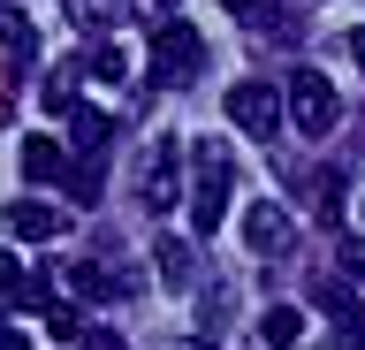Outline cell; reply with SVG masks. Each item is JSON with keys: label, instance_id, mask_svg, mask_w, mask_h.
Returning a JSON list of instances; mask_svg holds the SVG:
<instances>
[{"label": "cell", "instance_id": "obj_1", "mask_svg": "<svg viewBox=\"0 0 365 350\" xmlns=\"http://www.w3.org/2000/svg\"><path fill=\"white\" fill-rule=\"evenodd\" d=\"M221 115L244 130L251 145H267L282 122H289V92H274V84H259V76H244V84H228V99H221Z\"/></svg>", "mask_w": 365, "mask_h": 350}, {"label": "cell", "instance_id": "obj_2", "mask_svg": "<svg viewBox=\"0 0 365 350\" xmlns=\"http://www.w3.org/2000/svg\"><path fill=\"white\" fill-rule=\"evenodd\" d=\"M198 160V175H190V236H213L221 229V213H228V145H198L190 153Z\"/></svg>", "mask_w": 365, "mask_h": 350}, {"label": "cell", "instance_id": "obj_3", "mask_svg": "<svg viewBox=\"0 0 365 350\" xmlns=\"http://www.w3.org/2000/svg\"><path fill=\"white\" fill-rule=\"evenodd\" d=\"M198 69H205V38L190 24H160L153 31V84H160V92H175V84H190Z\"/></svg>", "mask_w": 365, "mask_h": 350}, {"label": "cell", "instance_id": "obj_4", "mask_svg": "<svg viewBox=\"0 0 365 350\" xmlns=\"http://www.w3.org/2000/svg\"><path fill=\"white\" fill-rule=\"evenodd\" d=\"M289 122L304 130V138H335L342 99H335V84H327L319 69H297V76H289Z\"/></svg>", "mask_w": 365, "mask_h": 350}, {"label": "cell", "instance_id": "obj_5", "mask_svg": "<svg viewBox=\"0 0 365 350\" xmlns=\"http://www.w3.org/2000/svg\"><path fill=\"white\" fill-rule=\"evenodd\" d=\"M175 160H182V145H175V138H153V145H145V168H137V198H145V213H168V206L182 198Z\"/></svg>", "mask_w": 365, "mask_h": 350}, {"label": "cell", "instance_id": "obj_6", "mask_svg": "<svg viewBox=\"0 0 365 350\" xmlns=\"http://www.w3.org/2000/svg\"><path fill=\"white\" fill-rule=\"evenodd\" d=\"M244 244L259 259H282V252H289V213L274 206V198H251V206H244Z\"/></svg>", "mask_w": 365, "mask_h": 350}, {"label": "cell", "instance_id": "obj_7", "mask_svg": "<svg viewBox=\"0 0 365 350\" xmlns=\"http://www.w3.org/2000/svg\"><path fill=\"white\" fill-rule=\"evenodd\" d=\"M319 312H335V320H342V335H335V343H327V350H365V297H350V289H342V282H327V289H319Z\"/></svg>", "mask_w": 365, "mask_h": 350}, {"label": "cell", "instance_id": "obj_8", "mask_svg": "<svg viewBox=\"0 0 365 350\" xmlns=\"http://www.w3.org/2000/svg\"><path fill=\"white\" fill-rule=\"evenodd\" d=\"M53 115H68V138L84 145V153H107V138H114V122H107V107H91V99H76L68 92Z\"/></svg>", "mask_w": 365, "mask_h": 350}, {"label": "cell", "instance_id": "obj_9", "mask_svg": "<svg viewBox=\"0 0 365 350\" xmlns=\"http://www.w3.org/2000/svg\"><path fill=\"white\" fill-rule=\"evenodd\" d=\"M8 312H38V289H31L16 252H0V320H8Z\"/></svg>", "mask_w": 365, "mask_h": 350}, {"label": "cell", "instance_id": "obj_10", "mask_svg": "<svg viewBox=\"0 0 365 350\" xmlns=\"http://www.w3.org/2000/svg\"><path fill=\"white\" fill-rule=\"evenodd\" d=\"M8 229H16V236H31V244H46V236L61 229V213H53V206H38V198H16V206H8Z\"/></svg>", "mask_w": 365, "mask_h": 350}, {"label": "cell", "instance_id": "obj_11", "mask_svg": "<svg viewBox=\"0 0 365 350\" xmlns=\"http://www.w3.org/2000/svg\"><path fill=\"white\" fill-rule=\"evenodd\" d=\"M61 183H68V198H76V206H99V198H107V168H99V153H84Z\"/></svg>", "mask_w": 365, "mask_h": 350}, {"label": "cell", "instance_id": "obj_12", "mask_svg": "<svg viewBox=\"0 0 365 350\" xmlns=\"http://www.w3.org/2000/svg\"><path fill=\"white\" fill-rule=\"evenodd\" d=\"M61 145H53V138H46V130H38V138H23V175H38V183H61Z\"/></svg>", "mask_w": 365, "mask_h": 350}, {"label": "cell", "instance_id": "obj_13", "mask_svg": "<svg viewBox=\"0 0 365 350\" xmlns=\"http://www.w3.org/2000/svg\"><path fill=\"white\" fill-rule=\"evenodd\" d=\"M297 335H304V312H297V304H267V312H259V343L289 350Z\"/></svg>", "mask_w": 365, "mask_h": 350}, {"label": "cell", "instance_id": "obj_14", "mask_svg": "<svg viewBox=\"0 0 365 350\" xmlns=\"http://www.w3.org/2000/svg\"><path fill=\"white\" fill-rule=\"evenodd\" d=\"M153 267H160L168 289H190V244H182V236H160V244H153Z\"/></svg>", "mask_w": 365, "mask_h": 350}, {"label": "cell", "instance_id": "obj_15", "mask_svg": "<svg viewBox=\"0 0 365 350\" xmlns=\"http://www.w3.org/2000/svg\"><path fill=\"white\" fill-rule=\"evenodd\" d=\"M0 46L16 53V61H31V46H38V31H31V16H23L16 0H0Z\"/></svg>", "mask_w": 365, "mask_h": 350}, {"label": "cell", "instance_id": "obj_16", "mask_svg": "<svg viewBox=\"0 0 365 350\" xmlns=\"http://www.w3.org/2000/svg\"><path fill=\"white\" fill-rule=\"evenodd\" d=\"M68 289H84V297H130V282L114 267H68Z\"/></svg>", "mask_w": 365, "mask_h": 350}, {"label": "cell", "instance_id": "obj_17", "mask_svg": "<svg viewBox=\"0 0 365 350\" xmlns=\"http://www.w3.org/2000/svg\"><path fill=\"white\" fill-rule=\"evenodd\" d=\"M221 8L236 16V24H251V31H289V16H282L274 0H221Z\"/></svg>", "mask_w": 365, "mask_h": 350}, {"label": "cell", "instance_id": "obj_18", "mask_svg": "<svg viewBox=\"0 0 365 350\" xmlns=\"http://www.w3.org/2000/svg\"><path fill=\"white\" fill-rule=\"evenodd\" d=\"M342 198H350V183H342V168H319V213H327V221L342 213Z\"/></svg>", "mask_w": 365, "mask_h": 350}, {"label": "cell", "instance_id": "obj_19", "mask_svg": "<svg viewBox=\"0 0 365 350\" xmlns=\"http://www.w3.org/2000/svg\"><path fill=\"white\" fill-rule=\"evenodd\" d=\"M84 69L99 76V84H122V76H130V69H122V53H114V46H91V53H84Z\"/></svg>", "mask_w": 365, "mask_h": 350}, {"label": "cell", "instance_id": "obj_20", "mask_svg": "<svg viewBox=\"0 0 365 350\" xmlns=\"http://www.w3.org/2000/svg\"><path fill=\"white\" fill-rule=\"evenodd\" d=\"M46 320H53V335H61V343H76V335H84V320H76V304H46Z\"/></svg>", "mask_w": 365, "mask_h": 350}, {"label": "cell", "instance_id": "obj_21", "mask_svg": "<svg viewBox=\"0 0 365 350\" xmlns=\"http://www.w3.org/2000/svg\"><path fill=\"white\" fill-rule=\"evenodd\" d=\"M342 274L365 282V236H342Z\"/></svg>", "mask_w": 365, "mask_h": 350}, {"label": "cell", "instance_id": "obj_22", "mask_svg": "<svg viewBox=\"0 0 365 350\" xmlns=\"http://www.w3.org/2000/svg\"><path fill=\"white\" fill-rule=\"evenodd\" d=\"M76 350H122V335H107V327H84V335H76Z\"/></svg>", "mask_w": 365, "mask_h": 350}, {"label": "cell", "instance_id": "obj_23", "mask_svg": "<svg viewBox=\"0 0 365 350\" xmlns=\"http://www.w3.org/2000/svg\"><path fill=\"white\" fill-rule=\"evenodd\" d=\"M0 350H31V335H16V327H0Z\"/></svg>", "mask_w": 365, "mask_h": 350}, {"label": "cell", "instance_id": "obj_24", "mask_svg": "<svg viewBox=\"0 0 365 350\" xmlns=\"http://www.w3.org/2000/svg\"><path fill=\"white\" fill-rule=\"evenodd\" d=\"M350 53H358V69H365V31H350Z\"/></svg>", "mask_w": 365, "mask_h": 350}, {"label": "cell", "instance_id": "obj_25", "mask_svg": "<svg viewBox=\"0 0 365 350\" xmlns=\"http://www.w3.org/2000/svg\"><path fill=\"white\" fill-rule=\"evenodd\" d=\"M190 350H213V343H205V335H198V343H190Z\"/></svg>", "mask_w": 365, "mask_h": 350}, {"label": "cell", "instance_id": "obj_26", "mask_svg": "<svg viewBox=\"0 0 365 350\" xmlns=\"http://www.w3.org/2000/svg\"><path fill=\"white\" fill-rule=\"evenodd\" d=\"M153 8H175V0H153Z\"/></svg>", "mask_w": 365, "mask_h": 350}, {"label": "cell", "instance_id": "obj_27", "mask_svg": "<svg viewBox=\"0 0 365 350\" xmlns=\"http://www.w3.org/2000/svg\"><path fill=\"white\" fill-rule=\"evenodd\" d=\"M358 221H365V198H358Z\"/></svg>", "mask_w": 365, "mask_h": 350}]
</instances>
